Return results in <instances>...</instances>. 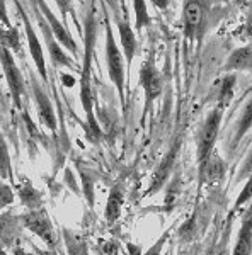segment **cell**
Here are the masks:
<instances>
[{"instance_id":"1","label":"cell","mask_w":252,"mask_h":255,"mask_svg":"<svg viewBox=\"0 0 252 255\" xmlns=\"http://www.w3.org/2000/svg\"><path fill=\"white\" fill-rule=\"evenodd\" d=\"M96 10L89 9L84 24V60H82L80 73V102L87 118V131L92 141H99L102 136L101 128L97 125L96 114H94V94H92V51L96 44Z\"/></svg>"},{"instance_id":"2","label":"cell","mask_w":252,"mask_h":255,"mask_svg":"<svg viewBox=\"0 0 252 255\" xmlns=\"http://www.w3.org/2000/svg\"><path fill=\"white\" fill-rule=\"evenodd\" d=\"M106 63H107V73H109V79L114 84V87L118 90V96L121 104L125 106V79H126V60L123 51L119 49L116 38L111 29L109 20L106 19Z\"/></svg>"},{"instance_id":"3","label":"cell","mask_w":252,"mask_h":255,"mask_svg":"<svg viewBox=\"0 0 252 255\" xmlns=\"http://www.w3.org/2000/svg\"><path fill=\"white\" fill-rule=\"evenodd\" d=\"M222 108H215L210 111V114L206 116L203 128H201V133L198 136V165H203V163L212 157L215 143L218 138V131L222 126V118H223Z\"/></svg>"},{"instance_id":"4","label":"cell","mask_w":252,"mask_h":255,"mask_svg":"<svg viewBox=\"0 0 252 255\" xmlns=\"http://www.w3.org/2000/svg\"><path fill=\"white\" fill-rule=\"evenodd\" d=\"M0 63L3 68V75L7 79V85H9L12 101H14L15 108H22V96L26 90V84H24V77L20 73L19 67L15 65V60L12 56V51L3 46H0Z\"/></svg>"},{"instance_id":"5","label":"cell","mask_w":252,"mask_h":255,"mask_svg":"<svg viewBox=\"0 0 252 255\" xmlns=\"http://www.w3.org/2000/svg\"><path fill=\"white\" fill-rule=\"evenodd\" d=\"M140 87L145 92V111H148L155 99H159L160 94L164 92V77L152 58L143 61L140 68Z\"/></svg>"},{"instance_id":"6","label":"cell","mask_w":252,"mask_h":255,"mask_svg":"<svg viewBox=\"0 0 252 255\" xmlns=\"http://www.w3.org/2000/svg\"><path fill=\"white\" fill-rule=\"evenodd\" d=\"M15 2V7L19 10V15L24 22V32H26V39H27V46H29V53H31V58L34 61L36 68H38V73L39 77L43 79L44 82L48 80V72H46V60H44V51H43V46H41V41L36 34L34 27H32L31 20H29V15L24 12L22 5H20L19 0H14Z\"/></svg>"},{"instance_id":"7","label":"cell","mask_w":252,"mask_h":255,"mask_svg":"<svg viewBox=\"0 0 252 255\" xmlns=\"http://www.w3.org/2000/svg\"><path fill=\"white\" fill-rule=\"evenodd\" d=\"M203 17H205V7L203 0H184L183 7V29L184 38L189 41L200 39L203 32Z\"/></svg>"},{"instance_id":"8","label":"cell","mask_w":252,"mask_h":255,"mask_svg":"<svg viewBox=\"0 0 252 255\" xmlns=\"http://www.w3.org/2000/svg\"><path fill=\"white\" fill-rule=\"evenodd\" d=\"M22 223L29 232L38 235L46 245L53 247L56 244L55 228H53L51 220H49V216L46 215L44 209H32V211L22 216Z\"/></svg>"},{"instance_id":"9","label":"cell","mask_w":252,"mask_h":255,"mask_svg":"<svg viewBox=\"0 0 252 255\" xmlns=\"http://www.w3.org/2000/svg\"><path fill=\"white\" fill-rule=\"evenodd\" d=\"M36 3H38L41 15H43L44 20L48 22L49 29L53 31V34H55V38L58 39V43L65 49H68V51L72 53V55H77L78 46H77L75 39L72 38V34H70V31L67 29V26H65V24L61 22V20L56 19V15L53 14L51 9H49L48 3L44 2V0H36Z\"/></svg>"},{"instance_id":"10","label":"cell","mask_w":252,"mask_h":255,"mask_svg":"<svg viewBox=\"0 0 252 255\" xmlns=\"http://www.w3.org/2000/svg\"><path fill=\"white\" fill-rule=\"evenodd\" d=\"M36 15H38V22L41 26V31H43V36H44V41H46V46H48V51H49V58H51V63L53 67H68V68H73L75 61H73L67 53L63 51V46L58 43V39L55 38L53 31L49 29L48 22L44 20V17L41 15V12L36 9Z\"/></svg>"},{"instance_id":"11","label":"cell","mask_w":252,"mask_h":255,"mask_svg":"<svg viewBox=\"0 0 252 255\" xmlns=\"http://www.w3.org/2000/svg\"><path fill=\"white\" fill-rule=\"evenodd\" d=\"M116 26H118V32H119V43H121V49L123 55H125L126 60V67H130L133 63V58L138 51V39H136V32L133 31V27L130 26L128 19L123 17H116Z\"/></svg>"},{"instance_id":"12","label":"cell","mask_w":252,"mask_h":255,"mask_svg":"<svg viewBox=\"0 0 252 255\" xmlns=\"http://www.w3.org/2000/svg\"><path fill=\"white\" fill-rule=\"evenodd\" d=\"M32 92H34V99H36V108H38V114L39 119L48 129L56 131V116H55V109H53V104L49 101V97L46 96L41 85L36 82V79H32Z\"/></svg>"},{"instance_id":"13","label":"cell","mask_w":252,"mask_h":255,"mask_svg":"<svg viewBox=\"0 0 252 255\" xmlns=\"http://www.w3.org/2000/svg\"><path fill=\"white\" fill-rule=\"evenodd\" d=\"M252 254V206L242 218V226L239 230L237 244H235L232 255H251Z\"/></svg>"},{"instance_id":"14","label":"cell","mask_w":252,"mask_h":255,"mask_svg":"<svg viewBox=\"0 0 252 255\" xmlns=\"http://www.w3.org/2000/svg\"><path fill=\"white\" fill-rule=\"evenodd\" d=\"M174 162H176V146L169 151L167 157L160 162V165L157 167V170L154 172L152 180H150V189L147 191V196L155 194L157 191H160V189L164 187L165 180H167L169 175H171V170H172V167H174Z\"/></svg>"},{"instance_id":"15","label":"cell","mask_w":252,"mask_h":255,"mask_svg":"<svg viewBox=\"0 0 252 255\" xmlns=\"http://www.w3.org/2000/svg\"><path fill=\"white\" fill-rule=\"evenodd\" d=\"M229 72H252V44L237 48L225 61Z\"/></svg>"},{"instance_id":"16","label":"cell","mask_w":252,"mask_h":255,"mask_svg":"<svg viewBox=\"0 0 252 255\" xmlns=\"http://www.w3.org/2000/svg\"><path fill=\"white\" fill-rule=\"evenodd\" d=\"M200 174H201V180L215 182V180L222 179L223 174H225V163H223V160L217 153H212V157L200 167Z\"/></svg>"},{"instance_id":"17","label":"cell","mask_w":252,"mask_h":255,"mask_svg":"<svg viewBox=\"0 0 252 255\" xmlns=\"http://www.w3.org/2000/svg\"><path fill=\"white\" fill-rule=\"evenodd\" d=\"M123 203H125V196H123V191L119 186H114L111 189L109 197H107V204H106V221L107 223H114L118 220L119 215H121V208Z\"/></svg>"},{"instance_id":"18","label":"cell","mask_w":252,"mask_h":255,"mask_svg":"<svg viewBox=\"0 0 252 255\" xmlns=\"http://www.w3.org/2000/svg\"><path fill=\"white\" fill-rule=\"evenodd\" d=\"M19 197H20V201H22V204L29 209V211L41 208V192H38L32 187V184L29 180H24L19 186Z\"/></svg>"},{"instance_id":"19","label":"cell","mask_w":252,"mask_h":255,"mask_svg":"<svg viewBox=\"0 0 252 255\" xmlns=\"http://www.w3.org/2000/svg\"><path fill=\"white\" fill-rule=\"evenodd\" d=\"M252 128V97L247 101L246 108H244L241 118L237 123V129H235V138H234V145H237L241 139L246 136V133Z\"/></svg>"},{"instance_id":"20","label":"cell","mask_w":252,"mask_h":255,"mask_svg":"<svg viewBox=\"0 0 252 255\" xmlns=\"http://www.w3.org/2000/svg\"><path fill=\"white\" fill-rule=\"evenodd\" d=\"M235 84H237V79H235L234 73H232V75H227L225 79L222 80L220 92H218V108L225 109L227 106L230 104V101L234 99Z\"/></svg>"},{"instance_id":"21","label":"cell","mask_w":252,"mask_h":255,"mask_svg":"<svg viewBox=\"0 0 252 255\" xmlns=\"http://www.w3.org/2000/svg\"><path fill=\"white\" fill-rule=\"evenodd\" d=\"M133 12H135V27L136 31H142L143 27L150 26L152 17L147 7V0H133Z\"/></svg>"},{"instance_id":"22","label":"cell","mask_w":252,"mask_h":255,"mask_svg":"<svg viewBox=\"0 0 252 255\" xmlns=\"http://www.w3.org/2000/svg\"><path fill=\"white\" fill-rule=\"evenodd\" d=\"M0 46L10 49V51H20V38L17 27H3L0 29Z\"/></svg>"},{"instance_id":"23","label":"cell","mask_w":252,"mask_h":255,"mask_svg":"<svg viewBox=\"0 0 252 255\" xmlns=\"http://www.w3.org/2000/svg\"><path fill=\"white\" fill-rule=\"evenodd\" d=\"M15 228V220L12 216H0V238L3 240H12Z\"/></svg>"},{"instance_id":"24","label":"cell","mask_w":252,"mask_h":255,"mask_svg":"<svg viewBox=\"0 0 252 255\" xmlns=\"http://www.w3.org/2000/svg\"><path fill=\"white\" fill-rule=\"evenodd\" d=\"M10 172H12V168H10L9 151H7V146H5V143H3V139L0 138V175L9 177Z\"/></svg>"},{"instance_id":"25","label":"cell","mask_w":252,"mask_h":255,"mask_svg":"<svg viewBox=\"0 0 252 255\" xmlns=\"http://www.w3.org/2000/svg\"><path fill=\"white\" fill-rule=\"evenodd\" d=\"M56 7H58L60 14H61V22L67 26V19H68V14L72 15L73 20L77 22V15H75V10H73V2L72 0H55Z\"/></svg>"},{"instance_id":"26","label":"cell","mask_w":252,"mask_h":255,"mask_svg":"<svg viewBox=\"0 0 252 255\" xmlns=\"http://www.w3.org/2000/svg\"><path fill=\"white\" fill-rule=\"evenodd\" d=\"M252 199V174L249 177V180H247V184L244 186V189L241 191V194L237 197V203H235V208H241L244 204L247 203V201Z\"/></svg>"},{"instance_id":"27","label":"cell","mask_w":252,"mask_h":255,"mask_svg":"<svg viewBox=\"0 0 252 255\" xmlns=\"http://www.w3.org/2000/svg\"><path fill=\"white\" fill-rule=\"evenodd\" d=\"M14 199V194H12L10 187L7 184H0V208L9 206Z\"/></svg>"},{"instance_id":"28","label":"cell","mask_w":252,"mask_h":255,"mask_svg":"<svg viewBox=\"0 0 252 255\" xmlns=\"http://www.w3.org/2000/svg\"><path fill=\"white\" fill-rule=\"evenodd\" d=\"M227 240H229V235L223 237L220 245L215 247L212 252H210V255H232V254H230V250H229V245H227Z\"/></svg>"},{"instance_id":"29","label":"cell","mask_w":252,"mask_h":255,"mask_svg":"<svg viewBox=\"0 0 252 255\" xmlns=\"http://www.w3.org/2000/svg\"><path fill=\"white\" fill-rule=\"evenodd\" d=\"M0 22H2L3 27H12L10 19H9V12H7L5 0H0Z\"/></svg>"},{"instance_id":"30","label":"cell","mask_w":252,"mask_h":255,"mask_svg":"<svg viewBox=\"0 0 252 255\" xmlns=\"http://www.w3.org/2000/svg\"><path fill=\"white\" fill-rule=\"evenodd\" d=\"M244 34H246L249 39H252V15H251L249 19H247L246 27H244Z\"/></svg>"},{"instance_id":"31","label":"cell","mask_w":252,"mask_h":255,"mask_svg":"<svg viewBox=\"0 0 252 255\" xmlns=\"http://www.w3.org/2000/svg\"><path fill=\"white\" fill-rule=\"evenodd\" d=\"M152 3L157 7V9H160V10H165L169 7V0H150Z\"/></svg>"},{"instance_id":"32","label":"cell","mask_w":252,"mask_h":255,"mask_svg":"<svg viewBox=\"0 0 252 255\" xmlns=\"http://www.w3.org/2000/svg\"><path fill=\"white\" fill-rule=\"evenodd\" d=\"M14 255H31V254H29V252H26L24 249H19V247H17V249L14 250Z\"/></svg>"}]
</instances>
